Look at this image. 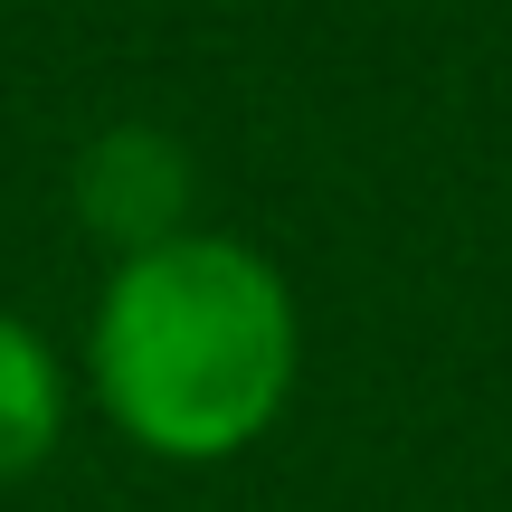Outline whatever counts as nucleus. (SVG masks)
I'll list each match as a JSON object with an SVG mask.
<instances>
[{
  "label": "nucleus",
  "mask_w": 512,
  "mask_h": 512,
  "mask_svg": "<svg viewBox=\"0 0 512 512\" xmlns=\"http://www.w3.org/2000/svg\"><path fill=\"white\" fill-rule=\"evenodd\" d=\"M67 408H76V389H67V361L48 351V332L0 313V484L38 475V465L57 456Z\"/></svg>",
  "instance_id": "3"
},
{
  "label": "nucleus",
  "mask_w": 512,
  "mask_h": 512,
  "mask_svg": "<svg viewBox=\"0 0 512 512\" xmlns=\"http://www.w3.org/2000/svg\"><path fill=\"white\" fill-rule=\"evenodd\" d=\"M190 200H200L190 152H181V133H162V124H105L76 152V219L114 256H143V247L181 238V228H200Z\"/></svg>",
  "instance_id": "2"
},
{
  "label": "nucleus",
  "mask_w": 512,
  "mask_h": 512,
  "mask_svg": "<svg viewBox=\"0 0 512 512\" xmlns=\"http://www.w3.org/2000/svg\"><path fill=\"white\" fill-rule=\"evenodd\" d=\"M304 304L247 238H181L114 256L86 313V389L124 446L162 465H228L294 408Z\"/></svg>",
  "instance_id": "1"
}]
</instances>
